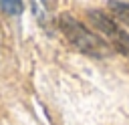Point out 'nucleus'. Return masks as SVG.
Instances as JSON below:
<instances>
[{"label": "nucleus", "instance_id": "obj_2", "mask_svg": "<svg viewBox=\"0 0 129 125\" xmlns=\"http://www.w3.org/2000/svg\"><path fill=\"white\" fill-rule=\"evenodd\" d=\"M87 16H89V22L93 24L95 32L113 50H119L123 54H129V32L125 30V26H121L105 10H89Z\"/></svg>", "mask_w": 129, "mask_h": 125}, {"label": "nucleus", "instance_id": "obj_3", "mask_svg": "<svg viewBox=\"0 0 129 125\" xmlns=\"http://www.w3.org/2000/svg\"><path fill=\"white\" fill-rule=\"evenodd\" d=\"M111 16L125 28H129V2L127 0H109Z\"/></svg>", "mask_w": 129, "mask_h": 125}, {"label": "nucleus", "instance_id": "obj_4", "mask_svg": "<svg viewBox=\"0 0 129 125\" xmlns=\"http://www.w3.org/2000/svg\"><path fill=\"white\" fill-rule=\"evenodd\" d=\"M0 10L10 16H18L24 10V2L22 0H0Z\"/></svg>", "mask_w": 129, "mask_h": 125}, {"label": "nucleus", "instance_id": "obj_1", "mask_svg": "<svg viewBox=\"0 0 129 125\" xmlns=\"http://www.w3.org/2000/svg\"><path fill=\"white\" fill-rule=\"evenodd\" d=\"M58 28L64 36V40L79 52L95 58H105L113 52V48L89 26H85L81 20H77L71 14H62L58 18Z\"/></svg>", "mask_w": 129, "mask_h": 125}]
</instances>
